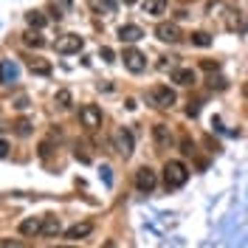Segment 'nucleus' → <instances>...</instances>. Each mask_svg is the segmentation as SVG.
<instances>
[{
	"label": "nucleus",
	"mask_w": 248,
	"mask_h": 248,
	"mask_svg": "<svg viewBox=\"0 0 248 248\" xmlns=\"http://www.w3.org/2000/svg\"><path fill=\"white\" fill-rule=\"evenodd\" d=\"M189 181V170L184 161H167L164 164V186L167 189H181Z\"/></svg>",
	"instance_id": "obj_1"
},
{
	"label": "nucleus",
	"mask_w": 248,
	"mask_h": 248,
	"mask_svg": "<svg viewBox=\"0 0 248 248\" xmlns=\"http://www.w3.org/2000/svg\"><path fill=\"white\" fill-rule=\"evenodd\" d=\"M79 122L85 130H99L102 127V108L96 105H82L79 108Z\"/></svg>",
	"instance_id": "obj_2"
},
{
	"label": "nucleus",
	"mask_w": 248,
	"mask_h": 248,
	"mask_svg": "<svg viewBox=\"0 0 248 248\" xmlns=\"http://www.w3.org/2000/svg\"><path fill=\"white\" fill-rule=\"evenodd\" d=\"M155 186H158V172H155L153 167H141V170L136 172V189L144 192V195H150Z\"/></svg>",
	"instance_id": "obj_3"
},
{
	"label": "nucleus",
	"mask_w": 248,
	"mask_h": 248,
	"mask_svg": "<svg viewBox=\"0 0 248 248\" xmlns=\"http://www.w3.org/2000/svg\"><path fill=\"white\" fill-rule=\"evenodd\" d=\"M150 102L155 108H172L175 105V91H170L167 85H155L150 91Z\"/></svg>",
	"instance_id": "obj_4"
},
{
	"label": "nucleus",
	"mask_w": 248,
	"mask_h": 248,
	"mask_svg": "<svg viewBox=\"0 0 248 248\" xmlns=\"http://www.w3.org/2000/svg\"><path fill=\"white\" fill-rule=\"evenodd\" d=\"M82 46H85V40L79 37V34H65V37H60L57 40V54H79L82 51Z\"/></svg>",
	"instance_id": "obj_5"
},
{
	"label": "nucleus",
	"mask_w": 248,
	"mask_h": 248,
	"mask_svg": "<svg viewBox=\"0 0 248 248\" xmlns=\"http://www.w3.org/2000/svg\"><path fill=\"white\" fill-rule=\"evenodd\" d=\"M122 60H124V65H127V71H133V74H141V71L147 68V57H144L141 51H136V48H124Z\"/></svg>",
	"instance_id": "obj_6"
},
{
	"label": "nucleus",
	"mask_w": 248,
	"mask_h": 248,
	"mask_svg": "<svg viewBox=\"0 0 248 248\" xmlns=\"http://www.w3.org/2000/svg\"><path fill=\"white\" fill-rule=\"evenodd\" d=\"M155 37H158L161 43H178V40H181V29H178V23H158Z\"/></svg>",
	"instance_id": "obj_7"
},
{
	"label": "nucleus",
	"mask_w": 248,
	"mask_h": 248,
	"mask_svg": "<svg viewBox=\"0 0 248 248\" xmlns=\"http://www.w3.org/2000/svg\"><path fill=\"white\" fill-rule=\"evenodd\" d=\"M116 150H119V155H124V158L133 155V133H130L127 127H122V130L116 133Z\"/></svg>",
	"instance_id": "obj_8"
},
{
	"label": "nucleus",
	"mask_w": 248,
	"mask_h": 248,
	"mask_svg": "<svg viewBox=\"0 0 248 248\" xmlns=\"http://www.w3.org/2000/svg\"><path fill=\"white\" fill-rule=\"evenodd\" d=\"M20 234H26V237L43 234V217H26V220L20 223Z\"/></svg>",
	"instance_id": "obj_9"
},
{
	"label": "nucleus",
	"mask_w": 248,
	"mask_h": 248,
	"mask_svg": "<svg viewBox=\"0 0 248 248\" xmlns=\"http://www.w3.org/2000/svg\"><path fill=\"white\" fill-rule=\"evenodd\" d=\"M172 82H178V85H195L198 82V74L192 68H175L172 71Z\"/></svg>",
	"instance_id": "obj_10"
},
{
	"label": "nucleus",
	"mask_w": 248,
	"mask_h": 248,
	"mask_svg": "<svg viewBox=\"0 0 248 248\" xmlns=\"http://www.w3.org/2000/svg\"><path fill=\"white\" fill-rule=\"evenodd\" d=\"M153 136H155V144H158V147H170L172 144V130L167 127V124H155Z\"/></svg>",
	"instance_id": "obj_11"
},
{
	"label": "nucleus",
	"mask_w": 248,
	"mask_h": 248,
	"mask_svg": "<svg viewBox=\"0 0 248 248\" xmlns=\"http://www.w3.org/2000/svg\"><path fill=\"white\" fill-rule=\"evenodd\" d=\"M141 37H144V31H141L139 26H122V29H119V40H122V43H139Z\"/></svg>",
	"instance_id": "obj_12"
},
{
	"label": "nucleus",
	"mask_w": 248,
	"mask_h": 248,
	"mask_svg": "<svg viewBox=\"0 0 248 248\" xmlns=\"http://www.w3.org/2000/svg\"><path fill=\"white\" fill-rule=\"evenodd\" d=\"M91 232H93V223H88V220H85V223H77V226H71V229L65 232V237H68V240H79V237H88Z\"/></svg>",
	"instance_id": "obj_13"
},
{
	"label": "nucleus",
	"mask_w": 248,
	"mask_h": 248,
	"mask_svg": "<svg viewBox=\"0 0 248 248\" xmlns=\"http://www.w3.org/2000/svg\"><path fill=\"white\" fill-rule=\"evenodd\" d=\"M29 68H31V74H40V77H51V71H54L51 62L40 60V57H37V60H29Z\"/></svg>",
	"instance_id": "obj_14"
},
{
	"label": "nucleus",
	"mask_w": 248,
	"mask_h": 248,
	"mask_svg": "<svg viewBox=\"0 0 248 248\" xmlns=\"http://www.w3.org/2000/svg\"><path fill=\"white\" fill-rule=\"evenodd\" d=\"M60 232H62L60 217H46V220H43V234H46V237H57Z\"/></svg>",
	"instance_id": "obj_15"
},
{
	"label": "nucleus",
	"mask_w": 248,
	"mask_h": 248,
	"mask_svg": "<svg viewBox=\"0 0 248 248\" xmlns=\"http://www.w3.org/2000/svg\"><path fill=\"white\" fill-rule=\"evenodd\" d=\"M167 3H170V0H147V3H144V15H153V17L164 15Z\"/></svg>",
	"instance_id": "obj_16"
},
{
	"label": "nucleus",
	"mask_w": 248,
	"mask_h": 248,
	"mask_svg": "<svg viewBox=\"0 0 248 248\" xmlns=\"http://www.w3.org/2000/svg\"><path fill=\"white\" fill-rule=\"evenodd\" d=\"M189 40H192V46H198V48H209L212 46V34H206V31H195Z\"/></svg>",
	"instance_id": "obj_17"
},
{
	"label": "nucleus",
	"mask_w": 248,
	"mask_h": 248,
	"mask_svg": "<svg viewBox=\"0 0 248 248\" xmlns=\"http://www.w3.org/2000/svg\"><path fill=\"white\" fill-rule=\"evenodd\" d=\"M23 43H26V46H31V48H43V46H46V40H43L37 31H29V34L23 37Z\"/></svg>",
	"instance_id": "obj_18"
},
{
	"label": "nucleus",
	"mask_w": 248,
	"mask_h": 248,
	"mask_svg": "<svg viewBox=\"0 0 248 248\" xmlns=\"http://www.w3.org/2000/svg\"><path fill=\"white\" fill-rule=\"evenodd\" d=\"M26 20H29L31 29H43V26H46V17H43V12H29V15H26Z\"/></svg>",
	"instance_id": "obj_19"
},
{
	"label": "nucleus",
	"mask_w": 248,
	"mask_h": 248,
	"mask_svg": "<svg viewBox=\"0 0 248 248\" xmlns=\"http://www.w3.org/2000/svg\"><path fill=\"white\" fill-rule=\"evenodd\" d=\"M71 102H74L71 91H65V88H62V91L57 93V105H60V108H71Z\"/></svg>",
	"instance_id": "obj_20"
},
{
	"label": "nucleus",
	"mask_w": 248,
	"mask_h": 248,
	"mask_svg": "<svg viewBox=\"0 0 248 248\" xmlns=\"http://www.w3.org/2000/svg\"><path fill=\"white\" fill-rule=\"evenodd\" d=\"M15 130H17V136H29L31 133V122L29 119H20V122L15 124Z\"/></svg>",
	"instance_id": "obj_21"
},
{
	"label": "nucleus",
	"mask_w": 248,
	"mask_h": 248,
	"mask_svg": "<svg viewBox=\"0 0 248 248\" xmlns=\"http://www.w3.org/2000/svg\"><path fill=\"white\" fill-rule=\"evenodd\" d=\"M3 79H17V68L15 65H3Z\"/></svg>",
	"instance_id": "obj_22"
},
{
	"label": "nucleus",
	"mask_w": 248,
	"mask_h": 248,
	"mask_svg": "<svg viewBox=\"0 0 248 248\" xmlns=\"http://www.w3.org/2000/svg\"><path fill=\"white\" fill-rule=\"evenodd\" d=\"M15 108H17V110H29V96H17Z\"/></svg>",
	"instance_id": "obj_23"
},
{
	"label": "nucleus",
	"mask_w": 248,
	"mask_h": 248,
	"mask_svg": "<svg viewBox=\"0 0 248 248\" xmlns=\"http://www.w3.org/2000/svg\"><path fill=\"white\" fill-rule=\"evenodd\" d=\"M181 147H184V155H192V153H195V144H192L189 139H184V141H181Z\"/></svg>",
	"instance_id": "obj_24"
},
{
	"label": "nucleus",
	"mask_w": 248,
	"mask_h": 248,
	"mask_svg": "<svg viewBox=\"0 0 248 248\" xmlns=\"http://www.w3.org/2000/svg\"><path fill=\"white\" fill-rule=\"evenodd\" d=\"M48 153H51V141H43L40 144V158H48Z\"/></svg>",
	"instance_id": "obj_25"
},
{
	"label": "nucleus",
	"mask_w": 248,
	"mask_h": 248,
	"mask_svg": "<svg viewBox=\"0 0 248 248\" xmlns=\"http://www.w3.org/2000/svg\"><path fill=\"white\" fill-rule=\"evenodd\" d=\"M198 102H189V108H186V113H189V116H198Z\"/></svg>",
	"instance_id": "obj_26"
},
{
	"label": "nucleus",
	"mask_w": 248,
	"mask_h": 248,
	"mask_svg": "<svg viewBox=\"0 0 248 248\" xmlns=\"http://www.w3.org/2000/svg\"><path fill=\"white\" fill-rule=\"evenodd\" d=\"M203 68H206V71H217L220 65H217V62H212V60H203Z\"/></svg>",
	"instance_id": "obj_27"
},
{
	"label": "nucleus",
	"mask_w": 248,
	"mask_h": 248,
	"mask_svg": "<svg viewBox=\"0 0 248 248\" xmlns=\"http://www.w3.org/2000/svg\"><path fill=\"white\" fill-rule=\"evenodd\" d=\"M102 60H105V62H113V51H110V48H102Z\"/></svg>",
	"instance_id": "obj_28"
},
{
	"label": "nucleus",
	"mask_w": 248,
	"mask_h": 248,
	"mask_svg": "<svg viewBox=\"0 0 248 248\" xmlns=\"http://www.w3.org/2000/svg\"><path fill=\"white\" fill-rule=\"evenodd\" d=\"M6 155H9V144L0 139V158H6Z\"/></svg>",
	"instance_id": "obj_29"
},
{
	"label": "nucleus",
	"mask_w": 248,
	"mask_h": 248,
	"mask_svg": "<svg viewBox=\"0 0 248 248\" xmlns=\"http://www.w3.org/2000/svg\"><path fill=\"white\" fill-rule=\"evenodd\" d=\"M3 248H20V246H15V243H3Z\"/></svg>",
	"instance_id": "obj_30"
},
{
	"label": "nucleus",
	"mask_w": 248,
	"mask_h": 248,
	"mask_svg": "<svg viewBox=\"0 0 248 248\" xmlns=\"http://www.w3.org/2000/svg\"><path fill=\"white\" fill-rule=\"evenodd\" d=\"M51 248H77V246H51Z\"/></svg>",
	"instance_id": "obj_31"
},
{
	"label": "nucleus",
	"mask_w": 248,
	"mask_h": 248,
	"mask_svg": "<svg viewBox=\"0 0 248 248\" xmlns=\"http://www.w3.org/2000/svg\"><path fill=\"white\" fill-rule=\"evenodd\" d=\"M0 82H3V65H0Z\"/></svg>",
	"instance_id": "obj_32"
},
{
	"label": "nucleus",
	"mask_w": 248,
	"mask_h": 248,
	"mask_svg": "<svg viewBox=\"0 0 248 248\" xmlns=\"http://www.w3.org/2000/svg\"><path fill=\"white\" fill-rule=\"evenodd\" d=\"M124 3H127V6H130V3H136V0H124Z\"/></svg>",
	"instance_id": "obj_33"
}]
</instances>
